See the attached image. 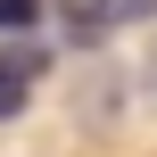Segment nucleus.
Instances as JSON below:
<instances>
[{"label":"nucleus","instance_id":"nucleus-1","mask_svg":"<svg viewBox=\"0 0 157 157\" xmlns=\"http://www.w3.org/2000/svg\"><path fill=\"white\" fill-rule=\"evenodd\" d=\"M58 17H66V33H75V41H99V33H116V25L157 17V0H58Z\"/></svg>","mask_w":157,"mask_h":157},{"label":"nucleus","instance_id":"nucleus-3","mask_svg":"<svg viewBox=\"0 0 157 157\" xmlns=\"http://www.w3.org/2000/svg\"><path fill=\"white\" fill-rule=\"evenodd\" d=\"M33 17H41V0H0V33H25Z\"/></svg>","mask_w":157,"mask_h":157},{"label":"nucleus","instance_id":"nucleus-2","mask_svg":"<svg viewBox=\"0 0 157 157\" xmlns=\"http://www.w3.org/2000/svg\"><path fill=\"white\" fill-rule=\"evenodd\" d=\"M33 83H41V50L33 41H0V124L33 108Z\"/></svg>","mask_w":157,"mask_h":157}]
</instances>
